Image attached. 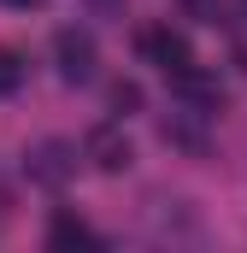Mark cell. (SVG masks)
<instances>
[{
    "label": "cell",
    "mask_w": 247,
    "mask_h": 253,
    "mask_svg": "<svg viewBox=\"0 0 247 253\" xmlns=\"http://www.w3.org/2000/svg\"><path fill=\"white\" fill-rule=\"evenodd\" d=\"M53 65H59L65 83H94V65H100L94 36H88V30H77V24H65L59 36H53Z\"/></svg>",
    "instance_id": "6da1fadb"
},
{
    "label": "cell",
    "mask_w": 247,
    "mask_h": 253,
    "mask_svg": "<svg viewBox=\"0 0 247 253\" xmlns=\"http://www.w3.org/2000/svg\"><path fill=\"white\" fill-rule=\"evenodd\" d=\"M141 59L159 65L165 77H183L188 65H194V47H188L183 30H171V24H153V30H141Z\"/></svg>",
    "instance_id": "7a4b0ae2"
},
{
    "label": "cell",
    "mask_w": 247,
    "mask_h": 253,
    "mask_svg": "<svg viewBox=\"0 0 247 253\" xmlns=\"http://www.w3.org/2000/svg\"><path fill=\"white\" fill-rule=\"evenodd\" d=\"M141 224H147L153 242H200V224H194V212L183 200H147Z\"/></svg>",
    "instance_id": "3957f363"
},
{
    "label": "cell",
    "mask_w": 247,
    "mask_h": 253,
    "mask_svg": "<svg viewBox=\"0 0 247 253\" xmlns=\"http://www.w3.org/2000/svg\"><path fill=\"white\" fill-rule=\"evenodd\" d=\"M82 159H94V171H106V177H118V171H129V135H124L118 124H94L88 135H82Z\"/></svg>",
    "instance_id": "277c9868"
},
{
    "label": "cell",
    "mask_w": 247,
    "mask_h": 253,
    "mask_svg": "<svg viewBox=\"0 0 247 253\" xmlns=\"http://www.w3.org/2000/svg\"><path fill=\"white\" fill-rule=\"evenodd\" d=\"M24 165H30V177H36V183L59 189L65 177L77 171V147H65V141H36V147L24 153Z\"/></svg>",
    "instance_id": "5b68a950"
},
{
    "label": "cell",
    "mask_w": 247,
    "mask_h": 253,
    "mask_svg": "<svg viewBox=\"0 0 247 253\" xmlns=\"http://www.w3.org/2000/svg\"><path fill=\"white\" fill-rule=\"evenodd\" d=\"M171 88L183 94V100L194 106V112H200V118H212V112L224 106V88H218V83H212V77H206L200 65H188L183 77H171Z\"/></svg>",
    "instance_id": "8992f818"
},
{
    "label": "cell",
    "mask_w": 247,
    "mask_h": 253,
    "mask_svg": "<svg viewBox=\"0 0 247 253\" xmlns=\"http://www.w3.org/2000/svg\"><path fill=\"white\" fill-rule=\"evenodd\" d=\"M47 248H100V230L82 224L77 212H53L47 218Z\"/></svg>",
    "instance_id": "52a82bcc"
},
{
    "label": "cell",
    "mask_w": 247,
    "mask_h": 253,
    "mask_svg": "<svg viewBox=\"0 0 247 253\" xmlns=\"http://www.w3.org/2000/svg\"><path fill=\"white\" fill-rule=\"evenodd\" d=\"M194 118H200V112H194V106H183V112H171V118L159 124V135H165L171 147H188V153H200V147H206V135H200V124H194Z\"/></svg>",
    "instance_id": "ba28073f"
},
{
    "label": "cell",
    "mask_w": 247,
    "mask_h": 253,
    "mask_svg": "<svg viewBox=\"0 0 247 253\" xmlns=\"http://www.w3.org/2000/svg\"><path fill=\"white\" fill-rule=\"evenodd\" d=\"M106 106H112L118 118L141 112V83H112V88H106Z\"/></svg>",
    "instance_id": "9c48e42d"
},
{
    "label": "cell",
    "mask_w": 247,
    "mask_h": 253,
    "mask_svg": "<svg viewBox=\"0 0 247 253\" xmlns=\"http://www.w3.org/2000/svg\"><path fill=\"white\" fill-rule=\"evenodd\" d=\"M18 83H24V59H18L12 47H0V94H12Z\"/></svg>",
    "instance_id": "30bf717a"
},
{
    "label": "cell",
    "mask_w": 247,
    "mask_h": 253,
    "mask_svg": "<svg viewBox=\"0 0 247 253\" xmlns=\"http://www.w3.org/2000/svg\"><path fill=\"white\" fill-rule=\"evenodd\" d=\"M82 6H88L94 18H124V6H129V0H82Z\"/></svg>",
    "instance_id": "8fae6325"
},
{
    "label": "cell",
    "mask_w": 247,
    "mask_h": 253,
    "mask_svg": "<svg viewBox=\"0 0 247 253\" xmlns=\"http://www.w3.org/2000/svg\"><path fill=\"white\" fill-rule=\"evenodd\" d=\"M0 6H18V12H30V6H41V0H0Z\"/></svg>",
    "instance_id": "7c38bea8"
},
{
    "label": "cell",
    "mask_w": 247,
    "mask_h": 253,
    "mask_svg": "<svg viewBox=\"0 0 247 253\" xmlns=\"http://www.w3.org/2000/svg\"><path fill=\"white\" fill-rule=\"evenodd\" d=\"M242 6H247V0H242Z\"/></svg>",
    "instance_id": "4fadbf2b"
}]
</instances>
